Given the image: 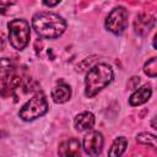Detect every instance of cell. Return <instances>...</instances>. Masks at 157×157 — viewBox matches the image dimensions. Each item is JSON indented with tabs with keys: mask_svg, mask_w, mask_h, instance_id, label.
<instances>
[{
	"mask_svg": "<svg viewBox=\"0 0 157 157\" xmlns=\"http://www.w3.org/2000/svg\"><path fill=\"white\" fill-rule=\"evenodd\" d=\"M32 26L37 34L47 39L58 38L66 29V22L61 16L45 11H40L33 15Z\"/></svg>",
	"mask_w": 157,
	"mask_h": 157,
	"instance_id": "obj_1",
	"label": "cell"
},
{
	"mask_svg": "<svg viewBox=\"0 0 157 157\" xmlns=\"http://www.w3.org/2000/svg\"><path fill=\"white\" fill-rule=\"evenodd\" d=\"M113 70L108 64L101 63L93 65L85 78V94L88 98L94 97L104 87H107L113 80Z\"/></svg>",
	"mask_w": 157,
	"mask_h": 157,
	"instance_id": "obj_2",
	"label": "cell"
},
{
	"mask_svg": "<svg viewBox=\"0 0 157 157\" xmlns=\"http://www.w3.org/2000/svg\"><path fill=\"white\" fill-rule=\"evenodd\" d=\"M9 40L13 49L23 50L29 42V23L23 18H15L7 23Z\"/></svg>",
	"mask_w": 157,
	"mask_h": 157,
	"instance_id": "obj_3",
	"label": "cell"
},
{
	"mask_svg": "<svg viewBox=\"0 0 157 157\" xmlns=\"http://www.w3.org/2000/svg\"><path fill=\"white\" fill-rule=\"evenodd\" d=\"M48 110V102L42 91L37 92L29 101H27L18 112V115L25 121H32L42 115H44Z\"/></svg>",
	"mask_w": 157,
	"mask_h": 157,
	"instance_id": "obj_4",
	"label": "cell"
},
{
	"mask_svg": "<svg viewBox=\"0 0 157 157\" xmlns=\"http://www.w3.org/2000/svg\"><path fill=\"white\" fill-rule=\"evenodd\" d=\"M128 26V11L123 6L114 7L105 18V28L114 33L121 34Z\"/></svg>",
	"mask_w": 157,
	"mask_h": 157,
	"instance_id": "obj_5",
	"label": "cell"
},
{
	"mask_svg": "<svg viewBox=\"0 0 157 157\" xmlns=\"http://www.w3.org/2000/svg\"><path fill=\"white\" fill-rule=\"evenodd\" d=\"M103 135L98 131H90L88 134L85 135L83 141H82V147L85 152L90 156H97L101 153L102 147H103Z\"/></svg>",
	"mask_w": 157,
	"mask_h": 157,
	"instance_id": "obj_6",
	"label": "cell"
},
{
	"mask_svg": "<svg viewBox=\"0 0 157 157\" xmlns=\"http://www.w3.org/2000/svg\"><path fill=\"white\" fill-rule=\"evenodd\" d=\"M21 85H22V76L18 75L17 72H15V70H13V71L6 74V77L2 81V87H1L0 94L2 97L11 96V94H13V92L17 88L21 87Z\"/></svg>",
	"mask_w": 157,
	"mask_h": 157,
	"instance_id": "obj_7",
	"label": "cell"
},
{
	"mask_svg": "<svg viewBox=\"0 0 157 157\" xmlns=\"http://www.w3.org/2000/svg\"><path fill=\"white\" fill-rule=\"evenodd\" d=\"M81 152V144L78 139L70 137L59 145L58 153L60 156H78Z\"/></svg>",
	"mask_w": 157,
	"mask_h": 157,
	"instance_id": "obj_8",
	"label": "cell"
},
{
	"mask_svg": "<svg viewBox=\"0 0 157 157\" xmlns=\"http://www.w3.org/2000/svg\"><path fill=\"white\" fill-rule=\"evenodd\" d=\"M151 94H152V88H151V86H150V85H144L142 87L137 88V90L130 96L129 103H130V105H134V107L141 105V104L146 103V102L150 99Z\"/></svg>",
	"mask_w": 157,
	"mask_h": 157,
	"instance_id": "obj_9",
	"label": "cell"
},
{
	"mask_svg": "<svg viewBox=\"0 0 157 157\" xmlns=\"http://www.w3.org/2000/svg\"><path fill=\"white\" fill-rule=\"evenodd\" d=\"M74 125H75L76 130H78V131L90 130L94 125V115L91 112H82L76 115V118L74 120Z\"/></svg>",
	"mask_w": 157,
	"mask_h": 157,
	"instance_id": "obj_10",
	"label": "cell"
},
{
	"mask_svg": "<svg viewBox=\"0 0 157 157\" xmlns=\"http://www.w3.org/2000/svg\"><path fill=\"white\" fill-rule=\"evenodd\" d=\"M71 97V88L66 83H59L52 91V98L55 103H65Z\"/></svg>",
	"mask_w": 157,
	"mask_h": 157,
	"instance_id": "obj_11",
	"label": "cell"
},
{
	"mask_svg": "<svg viewBox=\"0 0 157 157\" xmlns=\"http://www.w3.org/2000/svg\"><path fill=\"white\" fill-rule=\"evenodd\" d=\"M126 147H128V140L124 136H119L113 141V144L108 151V155L109 156H121L125 152Z\"/></svg>",
	"mask_w": 157,
	"mask_h": 157,
	"instance_id": "obj_12",
	"label": "cell"
},
{
	"mask_svg": "<svg viewBox=\"0 0 157 157\" xmlns=\"http://www.w3.org/2000/svg\"><path fill=\"white\" fill-rule=\"evenodd\" d=\"M136 142H139L140 145H147L151 147H156V136L148 132H140L136 136Z\"/></svg>",
	"mask_w": 157,
	"mask_h": 157,
	"instance_id": "obj_13",
	"label": "cell"
},
{
	"mask_svg": "<svg viewBox=\"0 0 157 157\" xmlns=\"http://www.w3.org/2000/svg\"><path fill=\"white\" fill-rule=\"evenodd\" d=\"M16 69V61L10 58H1L0 59V72L9 74Z\"/></svg>",
	"mask_w": 157,
	"mask_h": 157,
	"instance_id": "obj_14",
	"label": "cell"
},
{
	"mask_svg": "<svg viewBox=\"0 0 157 157\" xmlns=\"http://www.w3.org/2000/svg\"><path fill=\"white\" fill-rule=\"evenodd\" d=\"M144 72L150 77H156L157 75V58H151L144 65Z\"/></svg>",
	"mask_w": 157,
	"mask_h": 157,
	"instance_id": "obj_15",
	"label": "cell"
},
{
	"mask_svg": "<svg viewBox=\"0 0 157 157\" xmlns=\"http://www.w3.org/2000/svg\"><path fill=\"white\" fill-rule=\"evenodd\" d=\"M139 82H140V77H139V76H137V77H136V76H135V77H131L130 82L128 83V87L131 88V90H132V88H136L137 85H139Z\"/></svg>",
	"mask_w": 157,
	"mask_h": 157,
	"instance_id": "obj_16",
	"label": "cell"
},
{
	"mask_svg": "<svg viewBox=\"0 0 157 157\" xmlns=\"http://www.w3.org/2000/svg\"><path fill=\"white\" fill-rule=\"evenodd\" d=\"M11 6V4L9 1H4V0H0V13H5L6 10Z\"/></svg>",
	"mask_w": 157,
	"mask_h": 157,
	"instance_id": "obj_17",
	"label": "cell"
},
{
	"mask_svg": "<svg viewBox=\"0 0 157 157\" xmlns=\"http://www.w3.org/2000/svg\"><path fill=\"white\" fill-rule=\"evenodd\" d=\"M61 0H43V4L48 7H53V6H56Z\"/></svg>",
	"mask_w": 157,
	"mask_h": 157,
	"instance_id": "obj_18",
	"label": "cell"
},
{
	"mask_svg": "<svg viewBox=\"0 0 157 157\" xmlns=\"http://www.w3.org/2000/svg\"><path fill=\"white\" fill-rule=\"evenodd\" d=\"M5 44H6V39H5V34L2 32H0V52L5 48Z\"/></svg>",
	"mask_w": 157,
	"mask_h": 157,
	"instance_id": "obj_19",
	"label": "cell"
},
{
	"mask_svg": "<svg viewBox=\"0 0 157 157\" xmlns=\"http://www.w3.org/2000/svg\"><path fill=\"white\" fill-rule=\"evenodd\" d=\"M151 124H152V128H153V129H157V128H156V123H155V118L152 119V123H151Z\"/></svg>",
	"mask_w": 157,
	"mask_h": 157,
	"instance_id": "obj_20",
	"label": "cell"
}]
</instances>
